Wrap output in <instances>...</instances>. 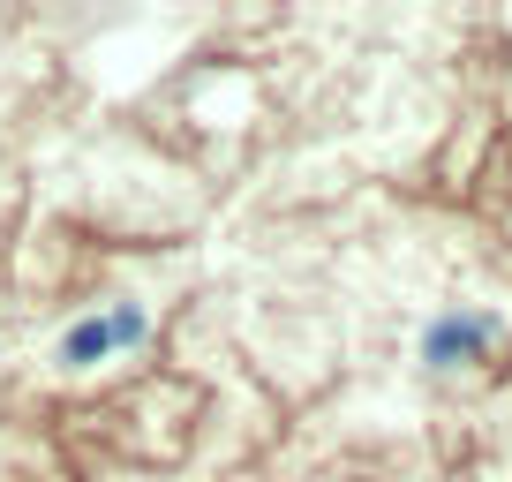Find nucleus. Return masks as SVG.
Returning a JSON list of instances; mask_svg holds the SVG:
<instances>
[{"label":"nucleus","mask_w":512,"mask_h":482,"mask_svg":"<svg viewBox=\"0 0 512 482\" xmlns=\"http://www.w3.org/2000/svg\"><path fill=\"white\" fill-rule=\"evenodd\" d=\"M490 339H497V317H437L430 339H422V354H430L437 370H452V362H475Z\"/></svg>","instance_id":"obj_2"},{"label":"nucleus","mask_w":512,"mask_h":482,"mask_svg":"<svg viewBox=\"0 0 512 482\" xmlns=\"http://www.w3.org/2000/svg\"><path fill=\"white\" fill-rule=\"evenodd\" d=\"M144 332H151V317H144L136 302H121L113 317H83V324H68L61 362H68V370H91V362H106L113 347H136Z\"/></svg>","instance_id":"obj_1"}]
</instances>
